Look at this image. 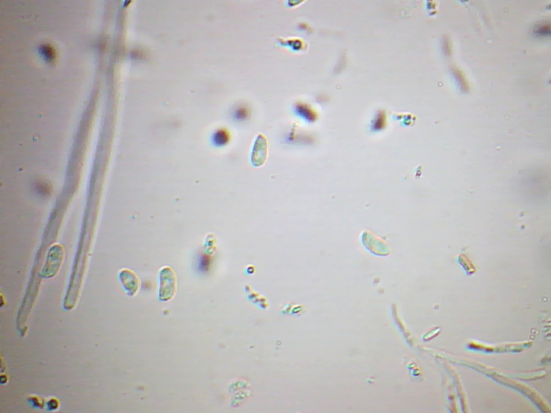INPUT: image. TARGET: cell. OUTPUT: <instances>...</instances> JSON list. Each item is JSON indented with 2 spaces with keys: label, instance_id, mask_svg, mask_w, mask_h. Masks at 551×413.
<instances>
[{
  "label": "cell",
  "instance_id": "obj_8",
  "mask_svg": "<svg viewBox=\"0 0 551 413\" xmlns=\"http://www.w3.org/2000/svg\"><path fill=\"white\" fill-rule=\"evenodd\" d=\"M550 24H543L540 25L538 27L536 28L534 30V34L535 35L540 36H547L550 35Z\"/></svg>",
  "mask_w": 551,
  "mask_h": 413
},
{
  "label": "cell",
  "instance_id": "obj_7",
  "mask_svg": "<svg viewBox=\"0 0 551 413\" xmlns=\"http://www.w3.org/2000/svg\"><path fill=\"white\" fill-rule=\"evenodd\" d=\"M453 72L456 79L458 80L461 89L463 91H468L469 90V84L464 74L456 67L453 68Z\"/></svg>",
  "mask_w": 551,
  "mask_h": 413
},
{
  "label": "cell",
  "instance_id": "obj_2",
  "mask_svg": "<svg viewBox=\"0 0 551 413\" xmlns=\"http://www.w3.org/2000/svg\"><path fill=\"white\" fill-rule=\"evenodd\" d=\"M267 154V143L266 137L258 135L255 139L251 153V163L253 166H260L266 161Z\"/></svg>",
  "mask_w": 551,
  "mask_h": 413
},
{
  "label": "cell",
  "instance_id": "obj_1",
  "mask_svg": "<svg viewBox=\"0 0 551 413\" xmlns=\"http://www.w3.org/2000/svg\"><path fill=\"white\" fill-rule=\"evenodd\" d=\"M159 298L161 301H168L174 297L178 288V278L174 270L170 266L162 267L158 273Z\"/></svg>",
  "mask_w": 551,
  "mask_h": 413
},
{
  "label": "cell",
  "instance_id": "obj_5",
  "mask_svg": "<svg viewBox=\"0 0 551 413\" xmlns=\"http://www.w3.org/2000/svg\"><path fill=\"white\" fill-rule=\"evenodd\" d=\"M294 112L297 116L304 119L309 123L314 122L317 119V116L309 104L301 102H298L294 107Z\"/></svg>",
  "mask_w": 551,
  "mask_h": 413
},
{
  "label": "cell",
  "instance_id": "obj_10",
  "mask_svg": "<svg viewBox=\"0 0 551 413\" xmlns=\"http://www.w3.org/2000/svg\"><path fill=\"white\" fill-rule=\"evenodd\" d=\"M246 272H247L248 274L251 275L255 272V268L253 266L248 267L247 268Z\"/></svg>",
  "mask_w": 551,
  "mask_h": 413
},
{
  "label": "cell",
  "instance_id": "obj_3",
  "mask_svg": "<svg viewBox=\"0 0 551 413\" xmlns=\"http://www.w3.org/2000/svg\"><path fill=\"white\" fill-rule=\"evenodd\" d=\"M120 279L125 289L130 296L137 294L141 287L140 278L136 273L128 268L123 269L120 273Z\"/></svg>",
  "mask_w": 551,
  "mask_h": 413
},
{
  "label": "cell",
  "instance_id": "obj_6",
  "mask_svg": "<svg viewBox=\"0 0 551 413\" xmlns=\"http://www.w3.org/2000/svg\"><path fill=\"white\" fill-rule=\"evenodd\" d=\"M231 140V135L226 129H218L213 133L212 142L217 147H223L227 145Z\"/></svg>",
  "mask_w": 551,
  "mask_h": 413
},
{
  "label": "cell",
  "instance_id": "obj_4",
  "mask_svg": "<svg viewBox=\"0 0 551 413\" xmlns=\"http://www.w3.org/2000/svg\"><path fill=\"white\" fill-rule=\"evenodd\" d=\"M251 114V109L249 104L240 102L235 104L233 107L231 116L235 121L243 123L249 120Z\"/></svg>",
  "mask_w": 551,
  "mask_h": 413
},
{
  "label": "cell",
  "instance_id": "obj_9",
  "mask_svg": "<svg viewBox=\"0 0 551 413\" xmlns=\"http://www.w3.org/2000/svg\"><path fill=\"white\" fill-rule=\"evenodd\" d=\"M42 50L41 52L44 57L48 60V61H51L54 57V51L52 49L46 46L42 48Z\"/></svg>",
  "mask_w": 551,
  "mask_h": 413
}]
</instances>
